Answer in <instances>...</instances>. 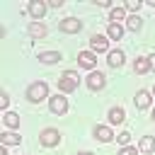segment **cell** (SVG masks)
<instances>
[{"label": "cell", "instance_id": "6da1fadb", "mask_svg": "<svg viewBox=\"0 0 155 155\" xmlns=\"http://www.w3.org/2000/svg\"><path fill=\"white\" fill-rule=\"evenodd\" d=\"M78 82H80V75H78L75 70H65V73L61 75V80H58V90H61V92H73V90L78 87Z\"/></svg>", "mask_w": 155, "mask_h": 155}, {"label": "cell", "instance_id": "7a4b0ae2", "mask_svg": "<svg viewBox=\"0 0 155 155\" xmlns=\"http://www.w3.org/2000/svg\"><path fill=\"white\" fill-rule=\"evenodd\" d=\"M27 97H29V102H41V99H48V85L46 82H31L29 85V90H27Z\"/></svg>", "mask_w": 155, "mask_h": 155}, {"label": "cell", "instance_id": "3957f363", "mask_svg": "<svg viewBox=\"0 0 155 155\" xmlns=\"http://www.w3.org/2000/svg\"><path fill=\"white\" fill-rule=\"evenodd\" d=\"M58 27H61V31H65V34H75V31L82 29V22L75 19V17H65V19L58 22Z\"/></svg>", "mask_w": 155, "mask_h": 155}, {"label": "cell", "instance_id": "277c9868", "mask_svg": "<svg viewBox=\"0 0 155 155\" xmlns=\"http://www.w3.org/2000/svg\"><path fill=\"white\" fill-rule=\"evenodd\" d=\"M90 48H92V53H104V51L109 48L107 36H102V34H92V36H90Z\"/></svg>", "mask_w": 155, "mask_h": 155}, {"label": "cell", "instance_id": "5b68a950", "mask_svg": "<svg viewBox=\"0 0 155 155\" xmlns=\"http://www.w3.org/2000/svg\"><path fill=\"white\" fill-rule=\"evenodd\" d=\"M48 107L53 114H65L68 111V99L63 94H56V97H48Z\"/></svg>", "mask_w": 155, "mask_h": 155}, {"label": "cell", "instance_id": "8992f818", "mask_svg": "<svg viewBox=\"0 0 155 155\" xmlns=\"http://www.w3.org/2000/svg\"><path fill=\"white\" fill-rule=\"evenodd\" d=\"M39 140H41V145L53 148V145L61 140V133H58L56 128H44V131H41V136H39Z\"/></svg>", "mask_w": 155, "mask_h": 155}, {"label": "cell", "instance_id": "52a82bcc", "mask_svg": "<svg viewBox=\"0 0 155 155\" xmlns=\"http://www.w3.org/2000/svg\"><path fill=\"white\" fill-rule=\"evenodd\" d=\"M78 63H80V68L92 70V68H94V63H97V58H94V53H92V51H80V53H78Z\"/></svg>", "mask_w": 155, "mask_h": 155}, {"label": "cell", "instance_id": "ba28073f", "mask_svg": "<svg viewBox=\"0 0 155 155\" xmlns=\"http://www.w3.org/2000/svg\"><path fill=\"white\" fill-rule=\"evenodd\" d=\"M104 82H107V80H104V75H102V73H97V70H92V73H90V78H87V87H90V90H102V87H104Z\"/></svg>", "mask_w": 155, "mask_h": 155}, {"label": "cell", "instance_id": "9c48e42d", "mask_svg": "<svg viewBox=\"0 0 155 155\" xmlns=\"http://www.w3.org/2000/svg\"><path fill=\"white\" fill-rule=\"evenodd\" d=\"M29 15L36 17V19H41V17L46 15V5H44L41 0H31V2H29Z\"/></svg>", "mask_w": 155, "mask_h": 155}, {"label": "cell", "instance_id": "30bf717a", "mask_svg": "<svg viewBox=\"0 0 155 155\" xmlns=\"http://www.w3.org/2000/svg\"><path fill=\"white\" fill-rule=\"evenodd\" d=\"M124 119H126V114H124V109H121V107H114V109H109V124H111V126L121 124Z\"/></svg>", "mask_w": 155, "mask_h": 155}, {"label": "cell", "instance_id": "8fae6325", "mask_svg": "<svg viewBox=\"0 0 155 155\" xmlns=\"http://www.w3.org/2000/svg\"><path fill=\"white\" fill-rule=\"evenodd\" d=\"M94 138L102 140V143H107V140H111L114 136H111V128H109V126H97V128H94Z\"/></svg>", "mask_w": 155, "mask_h": 155}, {"label": "cell", "instance_id": "7c38bea8", "mask_svg": "<svg viewBox=\"0 0 155 155\" xmlns=\"http://www.w3.org/2000/svg\"><path fill=\"white\" fill-rule=\"evenodd\" d=\"M109 39H114V41H119L121 36H124V27L119 24V22H109Z\"/></svg>", "mask_w": 155, "mask_h": 155}, {"label": "cell", "instance_id": "4fadbf2b", "mask_svg": "<svg viewBox=\"0 0 155 155\" xmlns=\"http://www.w3.org/2000/svg\"><path fill=\"white\" fill-rule=\"evenodd\" d=\"M39 61H41V63H48V65H51V63L61 61V53H58V51H41V53H39Z\"/></svg>", "mask_w": 155, "mask_h": 155}, {"label": "cell", "instance_id": "5bb4252c", "mask_svg": "<svg viewBox=\"0 0 155 155\" xmlns=\"http://www.w3.org/2000/svg\"><path fill=\"white\" fill-rule=\"evenodd\" d=\"M107 63H109L111 68H119V65L124 63V53H121V51H109V56H107Z\"/></svg>", "mask_w": 155, "mask_h": 155}, {"label": "cell", "instance_id": "9a60e30c", "mask_svg": "<svg viewBox=\"0 0 155 155\" xmlns=\"http://www.w3.org/2000/svg\"><path fill=\"white\" fill-rule=\"evenodd\" d=\"M138 148H140L143 153H153V150H155V138H153V136H143L140 143H138Z\"/></svg>", "mask_w": 155, "mask_h": 155}, {"label": "cell", "instance_id": "2e32d148", "mask_svg": "<svg viewBox=\"0 0 155 155\" xmlns=\"http://www.w3.org/2000/svg\"><path fill=\"white\" fill-rule=\"evenodd\" d=\"M29 34L36 36V39H39V36H46V24H41V22H31V24H29Z\"/></svg>", "mask_w": 155, "mask_h": 155}, {"label": "cell", "instance_id": "e0dca14e", "mask_svg": "<svg viewBox=\"0 0 155 155\" xmlns=\"http://www.w3.org/2000/svg\"><path fill=\"white\" fill-rule=\"evenodd\" d=\"M133 70H136L138 75L148 73V70H150V61H148V58H136V63H133Z\"/></svg>", "mask_w": 155, "mask_h": 155}, {"label": "cell", "instance_id": "ac0fdd59", "mask_svg": "<svg viewBox=\"0 0 155 155\" xmlns=\"http://www.w3.org/2000/svg\"><path fill=\"white\" fill-rule=\"evenodd\" d=\"M133 102H136V107H138V109H145V107L150 104V94H148L145 90H140V92L136 94V99H133Z\"/></svg>", "mask_w": 155, "mask_h": 155}, {"label": "cell", "instance_id": "d6986e66", "mask_svg": "<svg viewBox=\"0 0 155 155\" xmlns=\"http://www.w3.org/2000/svg\"><path fill=\"white\" fill-rule=\"evenodd\" d=\"M109 17H111V22H121L126 17V7H111L109 10Z\"/></svg>", "mask_w": 155, "mask_h": 155}, {"label": "cell", "instance_id": "ffe728a7", "mask_svg": "<svg viewBox=\"0 0 155 155\" xmlns=\"http://www.w3.org/2000/svg\"><path fill=\"white\" fill-rule=\"evenodd\" d=\"M126 27H128L131 31H138V29L143 27V22H140V17H138V15H131V17L126 19Z\"/></svg>", "mask_w": 155, "mask_h": 155}, {"label": "cell", "instance_id": "44dd1931", "mask_svg": "<svg viewBox=\"0 0 155 155\" xmlns=\"http://www.w3.org/2000/svg\"><path fill=\"white\" fill-rule=\"evenodd\" d=\"M2 119H5V126H10V128H17V126H19V116H17L15 111H7Z\"/></svg>", "mask_w": 155, "mask_h": 155}, {"label": "cell", "instance_id": "7402d4cb", "mask_svg": "<svg viewBox=\"0 0 155 155\" xmlns=\"http://www.w3.org/2000/svg\"><path fill=\"white\" fill-rule=\"evenodd\" d=\"M17 143H19L17 133H2V145H17Z\"/></svg>", "mask_w": 155, "mask_h": 155}, {"label": "cell", "instance_id": "603a6c76", "mask_svg": "<svg viewBox=\"0 0 155 155\" xmlns=\"http://www.w3.org/2000/svg\"><path fill=\"white\" fill-rule=\"evenodd\" d=\"M138 7H140V2H136V0H128V2H126V10H128V12H136Z\"/></svg>", "mask_w": 155, "mask_h": 155}, {"label": "cell", "instance_id": "cb8c5ba5", "mask_svg": "<svg viewBox=\"0 0 155 155\" xmlns=\"http://www.w3.org/2000/svg\"><path fill=\"white\" fill-rule=\"evenodd\" d=\"M7 104H10V97L2 92V94H0V109H7Z\"/></svg>", "mask_w": 155, "mask_h": 155}, {"label": "cell", "instance_id": "d4e9b609", "mask_svg": "<svg viewBox=\"0 0 155 155\" xmlns=\"http://www.w3.org/2000/svg\"><path fill=\"white\" fill-rule=\"evenodd\" d=\"M119 143H121V145H128V143H131V133H121V136H119Z\"/></svg>", "mask_w": 155, "mask_h": 155}, {"label": "cell", "instance_id": "484cf974", "mask_svg": "<svg viewBox=\"0 0 155 155\" xmlns=\"http://www.w3.org/2000/svg\"><path fill=\"white\" fill-rule=\"evenodd\" d=\"M119 155H138V150L136 148H124V150H119Z\"/></svg>", "mask_w": 155, "mask_h": 155}, {"label": "cell", "instance_id": "4316f807", "mask_svg": "<svg viewBox=\"0 0 155 155\" xmlns=\"http://www.w3.org/2000/svg\"><path fill=\"white\" fill-rule=\"evenodd\" d=\"M48 5H51V7H61L63 2H61V0H48Z\"/></svg>", "mask_w": 155, "mask_h": 155}, {"label": "cell", "instance_id": "83f0119b", "mask_svg": "<svg viewBox=\"0 0 155 155\" xmlns=\"http://www.w3.org/2000/svg\"><path fill=\"white\" fill-rule=\"evenodd\" d=\"M148 61H150V70H155V53H153V56H150Z\"/></svg>", "mask_w": 155, "mask_h": 155}, {"label": "cell", "instance_id": "f1b7e54d", "mask_svg": "<svg viewBox=\"0 0 155 155\" xmlns=\"http://www.w3.org/2000/svg\"><path fill=\"white\" fill-rule=\"evenodd\" d=\"M0 155H7V148L5 145H0Z\"/></svg>", "mask_w": 155, "mask_h": 155}, {"label": "cell", "instance_id": "f546056e", "mask_svg": "<svg viewBox=\"0 0 155 155\" xmlns=\"http://www.w3.org/2000/svg\"><path fill=\"white\" fill-rule=\"evenodd\" d=\"M78 155H92V153H90V150H82V153H78Z\"/></svg>", "mask_w": 155, "mask_h": 155}, {"label": "cell", "instance_id": "4dcf8cb0", "mask_svg": "<svg viewBox=\"0 0 155 155\" xmlns=\"http://www.w3.org/2000/svg\"><path fill=\"white\" fill-rule=\"evenodd\" d=\"M153 121H155V109H153Z\"/></svg>", "mask_w": 155, "mask_h": 155}, {"label": "cell", "instance_id": "1f68e13d", "mask_svg": "<svg viewBox=\"0 0 155 155\" xmlns=\"http://www.w3.org/2000/svg\"><path fill=\"white\" fill-rule=\"evenodd\" d=\"M153 94H155V87H153Z\"/></svg>", "mask_w": 155, "mask_h": 155}]
</instances>
